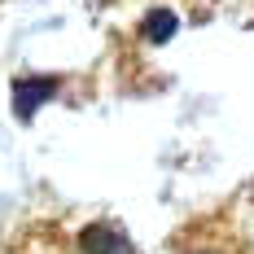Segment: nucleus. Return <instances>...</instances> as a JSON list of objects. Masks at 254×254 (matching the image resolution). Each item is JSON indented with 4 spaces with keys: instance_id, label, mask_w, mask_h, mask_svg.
I'll list each match as a JSON object with an SVG mask.
<instances>
[{
    "instance_id": "1",
    "label": "nucleus",
    "mask_w": 254,
    "mask_h": 254,
    "mask_svg": "<svg viewBox=\"0 0 254 254\" xmlns=\"http://www.w3.org/2000/svg\"><path fill=\"white\" fill-rule=\"evenodd\" d=\"M57 88H62L57 75H26V79H18V83H13V114H18L22 123H31L35 110L57 97Z\"/></svg>"
},
{
    "instance_id": "2",
    "label": "nucleus",
    "mask_w": 254,
    "mask_h": 254,
    "mask_svg": "<svg viewBox=\"0 0 254 254\" xmlns=\"http://www.w3.org/2000/svg\"><path fill=\"white\" fill-rule=\"evenodd\" d=\"M79 254H136V246L114 224H88L79 232Z\"/></svg>"
},
{
    "instance_id": "3",
    "label": "nucleus",
    "mask_w": 254,
    "mask_h": 254,
    "mask_svg": "<svg viewBox=\"0 0 254 254\" xmlns=\"http://www.w3.org/2000/svg\"><path fill=\"white\" fill-rule=\"evenodd\" d=\"M176 31H180V18L171 13V9H149L145 22H140V35H145L149 44H167Z\"/></svg>"
},
{
    "instance_id": "4",
    "label": "nucleus",
    "mask_w": 254,
    "mask_h": 254,
    "mask_svg": "<svg viewBox=\"0 0 254 254\" xmlns=\"http://www.w3.org/2000/svg\"><path fill=\"white\" fill-rule=\"evenodd\" d=\"M250 193H254V189H250Z\"/></svg>"
}]
</instances>
